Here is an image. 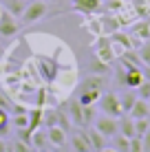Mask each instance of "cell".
<instances>
[{
    "label": "cell",
    "instance_id": "cell-1",
    "mask_svg": "<svg viewBox=\"0 0 150 152\" xmlns=\"http://www.w3.org/2000/svg\"><path fill=\"white\" fill-rule=\"evenodd\" d=\"M106 88V77L104 75H89L86 80H82L80 88H77V102L82 106H95L100 95Z\"/></svg>",
    "mask_w": 150,
    "mask_h": 152
},
{
    "label": "cell",
    "instance_id": "cell-2",
    "mask_svg": "<svg viewBox=\"0 0 150 152\" xmlns=\"http://www.w3.org/2000/svg\"><path fill=\"white\" fill-rule=\"evenodd\" d=\"M44 15H49V2H44V0H29L22 15H20V24H35Z\"/></svg>",
    "mask_w": 150,
    "mask_h": 152
},
{
    "label": "cell",
    "instance_id": "cell-3",
    "mask_svg": "<svg viewBox=\"0 0 150 152\" xmlns=\"http://www.w3.org/2000/svg\"><path fill=\"white\" fill-rule=\"evenodd\" d=\"M97 106H100L102 115H108V117H117L119 119L124 115L121 104H119V95H117V93H102L100 99H97Z\"/></svg>",
    "mask_w": 150,
    "mask_h": 152
},
{
    "label": "cell",
    "instance_id": "cell-4",
    "mask_svg": "<svg viewBox=\"0 0 150 152\" xmlns=\"http://www.w3.org/2000/svg\"><path fill=\"white\" fill-rule=\"evenodd\" d=\"M93 128L100 130L106 139H110V137H115V134L119 132V119L108 117V115H100V117H95V121H93Z\"/></svg>",
    "mask_w": 150,
    "mask_h": 152
},
{
    "label": "cell",
    "instance_id": "cell-5",
    "mask_svg": "<svg viewBox=\"0 0 150 152\" xmlns=\"http://www.w3.org/2000/svg\"><path fill=\"white\" fill-rule=\"evenodd\" d=\"M35 64H38L40 77H42L46 84H53L55 80H58V62H53L51 57H46V55H38Z\"/></svg>",
    "mask_w": 150,
    "mask_h": 152
},
{
    "label": "cell",
    "instance_id": "cell-6",
    "mask_svg": "<svg viewBox=\"0 0 150 152\" xmlns=\"http://www.w3.org/2000/svg\"><path fill=\"white\" fill-rule=\"evenodd\" d=\"M18 31H20V20L11 15L7 9H2V13H0V38H13Z\"/></svg>",
    "mask_w": 150,
    "mask_h": 152
},
{
    "label": "cell",
    "instance_id": "cell-7",
    "mask_svg": "<svg viewBox=\"0 0 150 152\" xmlns=\"http://www.w3.org/2000/svg\"><path fill=\"white\" fill-rule=\"evenodd\" d=\"M93 51H95V55H97V60H102V62H106V64H110L113 60H115V49H113V42L110 38H97V42L93 44Z\"/></svg>",
    "mask_w": 150,
    "mask_h": 152
},
{
    "label": "cell",
    "instance_id": "cell-8",
    "mask_svg": "<svg viewBox=\"0 0 150 152\" xmlns=\"http://www.w3.org/2000/svg\"><path fill=\"white\" fill-rule=\"evenodd\" d=\"M82 108H84V106L77 102V97L69 99V102H66V106H64L66 117H69L71 126H75V128H84V115H82Z\"/></svg>",
    "mask_w": 150,
    "mask_h": 152
},
{
    "label": "cell",
    "instance_id": "cell-9",
    "mask_svg": "<svg viewBox=\"0 0 150 152\" xmlns=\"http://www.w3.org/2000/svg\"><path fill=\"white\" fill-rule=\"evenodd\" d=\"M46 134H49V141L53 148H66V143H69V137H66V130L60 128V126H49L46 128Z\"/></svg>",
    "mask_w": 150,
    "mask_h": 152
},
{
    "label": "cell",
    "instance_id": "cell-10",
    "mask_svg": "<svg viewBox=\"0 0 150 152\" xmlns=\"http://www.w3.org/2000/svg\"><path fill=\"white\" fill-rule=\"evenodd\" d=\"M31 148L33 150H51L53 148L49 141V134H46V128H42V130L38 128L31 132Z\"/></svg>",
    "mask_w": 150,
    "mask_h": 152
},
{
    "label": "cell",
    "instance_id": "cell-11",
    "mask_svg": "<svg viewBox=\"0 0 150 152\" xmlns=\"http://www.w3.org/2000/svg\"><path fill=\"white\" fill-rule=\"evenodd\" d=\"M69 145L71 150H75V152H89V150H93L91 148V143H89V137H86V130H82V132H75L73 137L69 139Z\"/></svg>",
    "mask_w": 150,
    "mask_h": 152
},
{
    "label": "cell",
    "instance_id": "cell-12",
    "mask_svg": "<svg viewBox=\"0 0 150 152\" xmlns=\"http://www.w3.org/2000/svg\"><path fill=\"white\" fill-rule=\"evenodd\" d=\"M126 115H130L132 119L150 117V106H148V102H146V99H141V97H137V99H135V104L130 106V110H128Z\"/></svg>",
    "mask_w": 150,
    "mask_h": 152
},
{
    "label": "cell",
    "instance_id": "cell-13",
    "mask_svg": "<svg viewBox=\"0 0 150 152\" xmlns=\"http://www.w3.org/2000/svg\"><path fill=\"white\" fill-rule=\"evenodd\" d=\"M73 9L82 13H97L102 9V0H73Z\"/></svg>",
    "mask_w": 150,
    "mask_h": 152
},
{
    "label": "cell",
    "instance_id": "cell-14",
    "mask_svg": "<svg viewBox=\"0 0 150 152\" xmlns=\"http://www.w3.org/2000/svg\"><path fill=\"white\" fill-rule=\"evenodd\" d=\"M86 137H89V143H91L93 150H106L108 148V145H106V137L100 132V130L89 128V130H86Z\"/></svg>",
    "mask_w": 150,
    "mask_h": 152
},
{
    "label": "cell",
    "instance_id": "cell-15",
    "mask_svg": "<svg viewBox=\"0 0 150 152\" xmlns=\"http://www.w3.org/2000/svg\"><path fill=\"white\" fill-rule=\"evenodd\" d=\"M29 0H0V4H2V9H7L11 15H15V18L20 20V15H22L24 7H27Z\"/></svg>",
    "mask_w": 150,
    "mask_h": 152
},
{
    "label": "cell",
    "instance_id": "cell-16",
    "mask_svg": "<svg viewBox=\"0 0 150 152\" xmlns=\"http://www.w3.org/2000/svg\"><path fill=\"white\" fill-rule=\"evenodd\" d=\"M119 134L124 137H135V119L130 117V115H121L119 117Z\"/></svg>",
    "mask_w": 150,
    "mask_h": 152
},
{
    "label": "cell",
    "instance_id": "cell-17",
    "mask_svg": "<svg viewBox=\"0 0 150 152\" xmlns=\"http://www.w3.org/2000/svg\"><path fill=\"white\" fill-rule=\"evenodd\" d=\"M135 99H137V91H135V88H124V93L119 95V104H121L124 115L130 110V106L135 104Z\"/></svg>",
    "mask_w": 150,
    "mask_h": 152
},
{
    "label": "cell",
    "instance_id": "cell-18",
    "mask_svg": "<svg viewBox=\"0 0 150 152\" xmlns=\"http://www.w3.org/2000/svg\"><path fill=\"white\" fill-rule=\"evenodd\" d=\"M42 106H35V108H31L29 110V124H27V128L33 132V130H38V128H42Z\"/></svg>",
    "mask_w": 150,
    "mask_h": 152
},
{
    "label": "cell",
    "instance_id": "cell-19",
    "mask_svg": "<svg viewBox=\"0 0 150 152\" xmlns=\"http://www.w3.org/2000/svg\"><path fill=\"white\" fill-rule=\"evenodd\" d=\"M113 139V150H117V152H130V139L128 137H124V134L117 132L115 137H110Z\"/></svg>",
    "mask_w": 150,
    "mask_h": 152
},
{
    "label": "cell",
    "instance_id": "cell-20",
    "mask_svg": "<svg viewBox=\"0 0 150 152\" xmlns=\"http://www.w3.org/2000/svg\"><path fill=\"white\" fill-rule=\"evenodd\" d=\"M137 55H139V60H141L143 66H150V38H148V42H143V44L139 46Z\"/></svg>",
    "mask_w": 150,
    "mask_h": 152
},
{
    "label": "cell",
    "instance_id": "cell-21",
    "mask_svg": "<svg viewBox=\"0 0 150 152\" xmlns=\"http://www.w3.org/2000/svg\"><path fill=\"white\" fill-rule=\"evenodd\" d=\"M148 126H150V119H148V117L135 119V134H137V137H143V134H146V130H148Z\"/></svg>",
    "mask_w": 150,
    "mask_h": 152
},
{
    "label": "cell",
    "instance_id": "cell-22",
    "mask_svg": "<svg viewBox=\"0 0 150 152\" xmlns=\"http://www.w3.org/2000/svg\"><path fill=\"white\" fill-rule=\"evenodd\" d=\"M135 91H137V97L148 99V97H150V80H143V82L135 88Z\"/></svg>",
    "mask_w": 150,
    "mask_h": 152
},
{
    "label": "cell",
    "instance_id": "cell-23",
    "mask_svg": "<svg viewBox=\"0 0 150 152\" xmlns=\"http://www.w3.org/2000/svg\"><path fill=\"white\" fill-rule=\"evenodd\" d=\"M11 124L15 126V128H27V124H29V113H24V115H13Z\"/></svg>",
    "mask_w": 150,
    "mask_h": 152
},
{
    "label": "cell",
    "instance_id": "cell-24",
    "mask_svg": "<svg viewBox=\"0 0 150 152\" xmlns=\"http://www.w3.org/2000/svg\"><path fill=\"white\" fill-rule=\"evenodd\" d=\"M7 126H9V110L7 108H0V134L7 132Z\"/></svg>",
    "mask_w": 150,
    "mask_h": 152
},
{
    "label": "cell",
    "instance_id": "cell-25",
    "mask_svg": "<svg viewBox=\"0 0 150 152\" xmlns=\"http://www.w3.org/2000/svg\"><path fill=\"white\" fill-rule=\"evenodd\" d=\"M9 150H13V152H29V150H33L29 143H24V141H20V139H15L13 141V145H9Z\"/></svg>",
    "mask_w": 150,
    "mask_h": 152
},
{
    "label": "cell",
    "instance_id": "cell-26",
    "mask_svg": "<svg viewBox=\"0 0 150 152\" xmlns=\"http://www.w3.org/2000/svg\"><path fill=\"white\" fill-rule=\"evenodd\" d=\"M130 152H143V139L141 137H130Z\"/></svg>",
    "mask_w": 150,
    "mask_h": 152
},
{
    "label": "cell",
    "instance_id": "cell-27",
    "mask_svg": "<svg viewBox=\"0 0 150 152\" xmlns=\"http://www.w3.org/2000/svg\"><path fill=\"white\" fill-rule=\"evenodd\" d=\"M0 108H11V99H9L7 95H4V91H0Z\"/></svg>",
    "mask_w": 150,
    "mask_h": 152
},
{
    "label": "cell",
    "instance_id": "cell-28",
    "mask_svg": "<svg viewBox=\"0 0 150 152\" xmlns=\"http://www.w3.org/2000/svg\"><path fill=\"white\" fill-rule=\"evenodd\" d=\"M24 113H29V108H24V106H11V115H24Z\"/></svg>",
    "mask_w": 150,
    "mask_h": 152
},
{
    "label": "cell",
    "instance_id": "cell-29",
    "mask_svg": "<svg viewBox=\"0 0 150 152\" xmlns=\"http://www.w3.org/2000/svg\"><path fill=\"white\" fill-rule=\"evenodd\" d=\"M143 150H150V126H148V130H146V134H143Z\"/></svg>",
    "mask_w": 150,
    "mask_h": 152
},
{
    "label": "cell",
    "instance_id": "cell-30",
    "mask_svg": "<svg viewBox=\"0 0 150 152\" xmlns=\"http://www.w3.org/2000/svg\"><path fill=\"white\" fill-rule=\"evenodd\" d=\"M7 150H9V145H7V143H4V141H2V139H0V152H7Z\"/></svg>",
    "mask_w": 150,
    "mask_h": 152
},
{
    "label": "cell",
    "instance_id": "cell-31",
    "mask_svg": "<svg viewBox=\"0 0 150 152\" xmlns=\"http://www.w3.org/2000/svg\"><path fill=\"white\" fill-rule=\"evenodd\" d=\"M146 102H148V106H150V97H148V99H146Z\"/></svg>",
    "mask_w": 150,
    "mask_h": 152
},
{
    "label": "cell",
    "instance_id": "cell-32",
    "mask_svg": "<svg viewBox=\"0 0 150 152\" xmlns=\"http://www.w3.org/2000/svg\"><path fill=\"white\" fill-rule=\"evenodd\" d=\"M44 2H53V0H44Z\"/></svg>",
    "mask_w": 150,
    "mask_h": 152
},
{
    "label": "cell",
    "instance_id": "cell-33",
    "mask_svg": "<svg viewBox=\"0 0 150 152\" xmlns=\"http://www.w3.org/2000/svg\"><path fill=\"white\" fill-rule=\"evenodd\" d=\"M0 13H2V4H0Z\"/></svg>",
    "mask_w": 150,
    "mask_h": 152
},
{
    "label": "cell",
    "instance_id": "cell-34",
    "mask_svg": "<svg viewBox=\"0 0 150 152\" xmlns=\"http://www.w3.org/2000/svg\"><path fill=\"white\" fill-rule=\"evenodd\" d=\"M0 73H2V66H0Z\"/></svg>",
    "mask_w": 150,
    "mask_h": 152
},
{
    "label": "cell",
    "instance_id": "cell-35",
    "mask_svg": "<svg viewBox=\"0 0 150 152\" xmlns=\"http://www.w3.org/2000/svg\"><path fill=\"white\" fill-rule=\"evenodd\" d=\"M0 57H2V51H0Z\"/></svg>",
    "mask_w": 150,
    "mask_h": 152
},
{
    "label": "cell",
    "instance_id": "cell-36",
    "mask_svg": "<svg viewBox=\"0 0 150 152\" xmlns=\"http://www.w3.org/2000/svg\"><path fill=\"white\" fill-rule=\"evenodd\" d=\"M124 2H126V0H124Z\"/></svg>",
    "mask_w": 150,
    "mask_h": 152
}]
</instances>
